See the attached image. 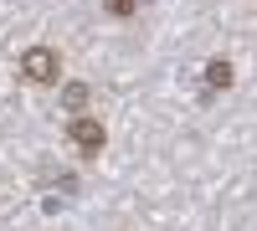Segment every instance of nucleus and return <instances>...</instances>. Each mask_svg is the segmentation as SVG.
I'll return each instance as SVG.
<instances>
[{"instance_id": "nucleus-4", "label": "nucleus", "mask_w": 257, "mask_h": 231, "mask_svg": "<svg viewBox=\"0 0 257 231\" xmlns=\"http://www.w3.org/2000/svg\"><path fill=\"white\" fill-rule=\"evenodd\" d=\"M67 108H72V113L88 108V88H82V82H72V88H67Z\"/></svg>"}, {"instance_id": "nucleus-5", "label": "nucleus", "mask_w": 257, "mask_h": 231, "mask_svg": "<svg viewBox=\"0 0 257 231\" xmlns=\"http://www.w3.org/2000/svg\"><path fill=\"white\" fill-rule=\"evenodd\" d=\"M108 11H113V16H128V11H134V0H108Z\"/></svg>"}, {"instance_id": "nucleus-3", "label": "nucleus", "mask_w": 257, "mask_h": 231, "mask_svg": "<svg viewBox=\"0 0 257 231\" xmlns=\"http://www.w3.org/2000/svg\"><path fill=\"white\" fill-rule=\"evenodd\" d=\"M206 88H231V62H206Z\"/></svg>"}, {"instance_id": "nucleus-1", "label": "nucleus", "mask_w": 257, "mask_h": 231, "mask_svg": "<svg viewBox=\"0 0 257 231\" xmlns=\"http://www.w3.org/2000/svg\"><path fill=\"white\" fill-rule=\"evenodd\" d=\"M21 72H26V82H36V88H52V82L62 77V62L52 47H26V57H21Z\"/></svg>"}, {"instance_id": "nucleus-2", "label": "nucleus", "mask_w": 257, "mask_h": 231, "mask_svg": "<svg viewBox=\"0 0 257 231\" xmlns=\"http://www.w3.org/2000/svg\"><path fill=\"white\" fill-rule=\"evenodd\" d=\"M67 139H72V149H77L82 159L103 154V144H108V134H103V123H98V118H88V113H77V118L67 123Z\"/></svg>"}]
</instances>
